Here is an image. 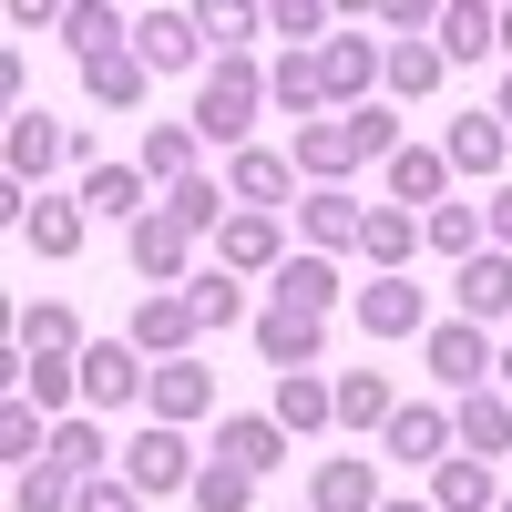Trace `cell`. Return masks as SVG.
<instances>
[{"label":"cell","instance_id":"f907efd6","mask_svg":"<svg viewBox=\"0 0 512 512\" xmlns=\"http://www.w3.org/2000/svg\"><path fill=\"white\" fill-rule=\"evenodd\" d=\"M492 113H502V134H512V72H502V93H492Z\"/></svg>","mask_w":512,"mask_h":512},{"label":"cell","instance_id":"5b68a950","mask_svg":"<svg viewBox=\"0 0 512 512\" xmlns=\"http://www.w3.org/2000/svg\"><path fill=\"white\" fill-rule=\"evenodd\" d=\"M123 256H134V277L164 297V287H185V277H195V226L175 216V205H154V216L123 236Z\"/></svg>","mask_w":512,"mask_h":512},{"label":"cell","instance_id":"7bdbcfd3","mask_svg":"<svg viewBox=\"0 0 512 512\" xmlns=\"http://www.w3.org/2000/svg\"><path fill=\"white\" fill-rule=\"evenodd\" d=\"M195 512H256V472H236V461H216L205 451V472H195V492H185Z\"/></svg>","mask_w":512,"mask_h":512},{"label":"cell","instance_id":"f1b7e54d","mask_svg":"<svg viewBox=\"0 0 512 512\" xmlns=\"http://www.w3.org/2000/svg\"><path fill=\"white\" fill-rule=\"evenodd\" d=\"M82 226H93V216H82V195H31V216H21V246L62 267V256H82Z\"/></svg>","mask_w":512,"mask_h":512},{"label":"cell","instance_id":"30bf717a","mask_svg":"<svg viewBox=\"0 0 512 512\" xmlns=\"http://www.w3.org/2000/svg\"><path fill=\"white\" fill-rule=\"evenodd\" d=\"M123 338H134V349L164 369V359H195V308H185V287H164V297H134V318H123Z\"/></svg>","mask_w":512,"mask_h":512},{"label":"cell","instance_id":"83f0119b","mask_svg":"<svg viewBox=\"0 0 512 512\" xmlns=\"http://www.w3.org/2000/svg\"><path fill=\"white\" fill-rule=\"evenodd\" d=\"M451 441L472 451V461H502V451H512V390H472V400H451Z\"/></svg>","mask_w":512,"mask_h":512},{"label":"cell","instance_id":"9a60e30c","mask_svg":"<svg viewBox=\"0 0 512 512\" xmlns=\"http://www.w3.org/2000/svg\"><path fill=\"white\" fill-rule=\"evenodd\" d=\"M318 62H328V113H359V103H379L369 82H390V52H379L369 31H338Z\"/></svg>","mask_w":512,"mask_h":512},{"label":"cell","instance_id":"8d00e7d4","mask_svg":"<svg viewBox=\"0 0 512 512\" xmlns=\"http://www.w3.org/2000/svg\"><path fill=\"white\" fill-rule=\"evenodd\" d=\"M62 41H72L82 62H103V52H123V41H134V21H123L113 0H72V11H62Z\"/></svg>","mask_w":512,"mask_h":512},{"label":"cell","instance_id":"9c48e42d","mask_svg":"<svg viewBox=\"0 0 512 512\" xmlns=\"http://www.w3.org/2000/svg\"><path fill=\"white\" fill-rule=\"evenodd\" d=\"M205 410H216V369H205V349H195V359H164L154 390H144V420H164V431H195Z\"/></svg>","mask_w":512,"mask_h":512},{"label":"cell","instance_id":"4dcf8cb0","mask_svg":"<svg viewBox=\"0 0 512 512\" xmlns=\"http://www.w3.org/2000/svg\"><path fill=\"white\" fill-rule=\"evenodd\" d=\"M144 175H154L164 195L195 185V175H205V134H195V123H154V134H144Z\"/></svg>","mask_w":512,"mask_h":512},{"label":"cell","instance_id":"277c9868","mask_svg":"<svg viewBox=\"0 0 512 512\" xmlns=\"http://www.w3.org/2000/svg\"><path fill=\"white\" fill-rule=\"evenodd\" d=\"M195 472H205L195 441H185V431H164V420H144V431L123 441V482H134L144 502H154V492H195Z\"/></svg>","mask_w":512,"mask_h":512},{"label":"cell","instance_id":"603a6c76","mask_svg":"<svg viewBox=\"0 0 512 512\" xmlns=\"http://www.w3.org/2000/svg\"><path fill=\"white\" fill-rule=\"evenodd\" d=\"M267 308H297V318H328V308H338V256L297 246L287 267H277V287H267Z\"/></svg>","mask_w":512,"mask_h":512},{"label":"cell","instance_id":"7a4b0ae2","mask_svg":"<svg viewBox=\"0 0 512 512\" xmlns=\"http://www.w3.org/2000/svg\"><path fill=\"white\" fill-rule=\"evenodd\" d=\"M256 113H267V62L256 52H236V62H205V82H195V134L205 144H226V154H246V134H256Z\"/></svg>","mask_w":512,"mask_h":512},{"label":"cell","instance_id":"ba28073f","mask_svg":"<svg viewBox=\"0 0 512 512\" xmlns=\"http://www.w3.org/2000/svg\"><path fill=\"white\" fill-rule=\"evenodd\" d=\"M297 236H308L318 256H359L369 246V205L349 185H308V195H297Z\"/></svg>","mask_w":512,"mask_h":512},{"label":"cell","instance_id":"8fae6325","mask_svg":"<svg viewBox=\"0 0 512 512\" xmlns=\"http://www.w3.org/2000/svg\"><path fill=\"white\" fill-rule=\"evenodd\" d=\"M0 164H11V185L31 195L41 175H52V164H72V123H52V113H11V134H0Z\"/></svg>","mask_w":512,"mask_h":512},{"label":"cell","instance_id":"836d02e7","mask_svg":"<svg viewBox=\"0 0 512 512\" xmlns=\"http://www.w3.org/2000/svg\"><path fill=\"white\" fill-rule=\"evenodd\" d=\"M93 338H82V318L62 308V297H41V308H21V359H82Z\"/></svg>","mask_w":512,"mask_h":512},{"label":"cell","instance_id":"3957f363","mask_svg":"<svg viewBox=\"0 0 512 512\" xmlns=\"http://www.w3.org/2000/svg\"><path fill=\"white\" fill-rule=\"evenodd\" d=\"M492 338L472 328V318H431V338H420V369L441 379V400H472V390H492Z\"/></svg>","mask_w":512,"mask_h":512},{"label":"cell","instance_id":"d4e9b609","mask_svg":"<svg viewBox=\"0 0 512 512\" xmlns=\"http://www.w3.org/2000/svg\"><path fill=\"white\" fill-rule=\"evenodd\" d=\"M451 297H461V318H472V328L512 318V256H502V246H482L472 267H451Z\"/></svg>","mask_w":512,"mask_h":512},{"label":"cell","instance_id":"ffe728a7","mask_svg":"<svg viewBox=\"0 0 512 512\" xmlns=\"http://www.w3.org/2000/svg\"><path fill=\"white\" fill-rule=\"evenodd\" d=\"M451 154L441 144H400L390 154V205H400V216H431V205H451Z\"/></svg>","mask_w":512,"mask_h":512},{"label":"cell","instance_id":"bcb514c9","mask_svg":"<svg viewBox=\"0 0 512 512\" xmlns=\"http://www.w3.org/2000/svg\"><path fill=\"white\" fill-rule=\"evenodd\" d=\"M164 205H175V216H185L195 236H205V226H226V216H236V195H226L216 175H195V185H175V195H164Z\"/></svg>","mask_w":512,"mask_h":512},{"label":"cell","instance_id":"8992f818","mask_svg":"<svg viewBox=\"0 0 512 512\" xmlns=\"http://www.w3.org/2000/svg\"><path fill=\"white\" fill-rule=\"evenodd\" d=\"M144 390H154V359L134 338H93L82 349V410H134Z\"/></svg>","mask_w":512,"mask_h":512},{"label":"cell","instance_id":"681fc988","mask_svg":"<svg viewBox=\"0 0 512 512\" xmlns=\"http://www.w3.org/2000/svg\"><path fill=\"white\" fill-rule=\"evenodd\" d=\"M482 216H492V246H502V256H512V175H502V185H492V205H482Z\"/></svg>","mask_w":512,"mask_h":512},{"label":"cell","instance_id":"d6986e66","mask_svg":"<svg viewBox=\"0 0 512 512\" xmlns=\"http://www.w3.org/2000/svg\"><path fill=\"white\" fill-rule=\"evenodd\" d=\"M256 359H267L277 379H287V369H318V359H328V318H297V308H256Z\"/></svg>","mask_w":512,"mask_h":512},{"label":"cell","instance_id":"f5cc1de1","mask_svg":"<svg viewBox=\"0 0 512 512\" xmlns=\"http://www.w3.org/2000/svg\"><path fill=\"white\" fill-rule=\"evenodd\" d=\"M379 512H431V502H400V492H390V502H379Z\"/></svg>","mask_w":512,"mask_h":512},{"label":"cell","instance_id":"ee69618b","mask_svg":"<svg viewBox=\"0 0 512 512\" xmlns=\"http://www.w3.org/2000/svg\"><path fill=\"white\" fill-rule=\"evenodd\" d=\"M72 502H82V482H72V472H52V461L11 472V512H72Z\"/></svg>","mask_w":512,"mask_h":512},{"label":"cell","instance_id":"d590c367","mask_svg":"<svg viewBox=\"0 0 512 512\" xmlns=\"http://www.w3.org/2000/svg\"><path fill=\"white\" fill-rule=\"evenodd\" d=\"M369 277H410V256H420V216H400V205H369Z\"/></svg>","mask_w":512,"mask_h":512},{"label":"cell","instance_id":"ac0fdd59","mask_svg":"<svg viewBox=\"0 0 512 512\" xmlns=\"http://www.w3.org/2000/svg\"><path fill=\"white\" fill-rule=\"evenodd\" d=\"M297 185H308V175H297L287 154H267V144H246V154L226 164V195L246 205V216H277V205H297Z\"/></svg>","mask_w":512,"mask_h":512},{"label":"cell","instance_id":"60d3db41","mask_svg":"<svg viewBox=\"0 0 512 512\" xmlns=\"http://www.w3.org/2000/svg\"><path fill=\"white\" fill-rule=\"evenodd\" d=\"M441 41H390V103H420V93H441Z\"/></svg>","mask_w":512,"mask_h":512},{"label":"cell","instance_id":"4fadbf2b","mask_svg":"<svg viewBox=\"0 0 512 512\" xmlns=\"http://www.w3.org/2000/svg\"><path fill=\"white\" fill-rule=\"evenodd\" d=\"M441 154H451V175H461V185H502V154H512V134H502V113H492V103H472V113H451Z\"/></svg>","mask_w":512,"mask_h":512},{"label":"cell","instance_id":"b9f144b4","mask_svg":"<svg viewBox=\"0 0 512 512\" xmlns=\"http://www.w3.org/2000/svg\"><path fill=\"white\" fill-rule=\"evenodd\" d=\"M185 308H195V328L216 338V328H236L246 318V287L226 277V267H205V277H185Z\"/></svg>","mask_w":512,"mask_h":512},{"label":"cell","instance_id":"7c38bea8","mask_svg":"<svg viewBox=\"0 0 512 512\" xmlns=\"http://www.w3.org/2000/svg\"><path fill=\"white\" fill-rule=\"evenodd\" d=\"M379 451L410 461V472H441V461L461 451V441H451V400H400V420L379 431Z\"/></svg>","mask_w":512,"mask_h":512},{"label":"cell","instance_id":"cb8c5ba5","mask_svg":"<svg viewBox=\"0 0 512 512\" xmlns=\"http://www.w3.org/2000/svg\"><path fill=\"white\" fill-rule=\"evenodd\" d=\"M216 461H236V472H256V482H267L277 461H287L277 410H236V420H216Z\"/></svg>","mask_w":512,"mask_h":512},{"label":"cell","instance_id":"f546056e","mask_svg":"<svg viewBox=\"0 0 512 512\" xmlns=\"http://www.w3.org/2000/svg\"><path fill=\"white\" fill-rule=\"evenodd\" d=\"M52 472H72V482H103V472H113V441H103V420H93V410L52 420Z\"/></svg>","mask_w":512,"mask_h":512},{"label":"cell","instance_id":"7dc6e473","mask_svg":"<svg viewBox=\"0 0 512 512\" xmlns=\"http://www.w3.org/2000/svg\"><path fill=\"white\" fill-rule=\"evenodd\" d=\"M369 21H379V31H400V41H441V11H431V0H379Z\"/></svg>","mask_w":512,"mask_h":512},{"label":"cell","instance_id":"44dd1931","mask_svg":"<svg viewBox=\"0 0 512 512\" xmlns=\"http://www.w3.org/2000/svg\"><path fill=\"white\" fill-rule=\"evenodd\" d=\"M267 410H277V431H287V441H318V431H338V379H318V369H287Z\"/></svg>","mask_w":512,"mask_h":512},{"label":"cell","instance_id":"c3c4849f","mask_svg":"<svg viewBox=\"0 0 512 512\" xmlns=\"http://www.w3.org/2000/svg\"><path fill=\"white\" fill-rule=\"evenodd\" d=\"M72 512H144V492L123 482V472H103V482H82V502Z\"/></svg>","mask_w":512,"mask_h":512},{"label":"cell","instance_id":"4316f807","mask_svg":"<svg viewBox=\"0 0 512 512\" xmlns=\"http://www.w3.org/2000/svg\"><path fill=\"white\" fill-rule=\"evenodd\" d=\"M379 502H390V492H379V472L359 451H328L318 482H308V512H379Z\"/></svg>","mask_w":512,"mask_h":512},{"label":"cell","instance_id":"5bb4252c","mask_svg":"<svg viewBox=\"0 0 512 512\" xmlns=\"http://www.w3.org/2000/svg\"><path fill=\"white\" fill-rule=\"evenodd\" d=\"M72 195H82V216H103V226H123V236L154 216V175H144V164H93Z\"/></svg>","mask_w":512,"mask_h":512},{"label":"cell","instance_id":"484cf974","mask_svg":"<svg viewBox=\"0 0 512 512\" xmlns=\"http://www.w3.org/2000/svg\"><path fill=\"white\" fill-rule=\"evenodd\" d=\"M420 502H431V512H502V472H492V461H472V451H451Z\"/></svg>","mask_w":512,"mask_h":512},{"label":"cell","instance_id":"d6a6232c","mask_svg":"<svg viewBox=\"0 0 512 512\" xmlns=\"http://www.w3.org/2000/svg\"><path fill=\"white\" fill-rule=\"evenodd\" d=\"M390 420H400L390 369H349V379H338V431H390Z\"/></svg>","mask_w":512,"mask_h":512},{"label":"cell","instance_id":"ab89813d","mask_svg":"<svg viewBox=\"0 0 512 512\" xmlns=\"http://www.w3.org/2000/svg\"><path fill=\"white\" fill-rule=\"evenodd\" d=\"M492 52H502V11H472V0L441 11V62H492Z\"/></svg>","mask_w":512,"mask_h":512},{"label":"cell","instance_id":"9f6ffc18","mask_svg":"<svg viewBox=\"0 0 512 512\" xmlns=\"http://www.w3.org/2000/svg\"><path fill=\"white\" fill-rule=\"evenodd\" d=\"M297 512H308V502H297Z\"/></svg>","mask_w":512,"mask_h":512},{"label":"cell","instance_id":"e575fe53","mask_svg":"<svg viewBox=\"0 0 512 512\" xmlns=\"http://www.w3.org/2000/svg\"><path fill=\"white\" fill-rule=\"evenodd\" d=\"M144 52H103V62H82V93H93V113H134L144 103Z\"/></svg>","mask_w":512,"mask_h":512},{"label":"cell","instance_id":"e0dca14e","mask_svg":"<svg viewBox=\"0 0 512 512\" xmlns=\"http://www.w3.org/2000/svg\"><path fill=\"white\" fill-rule=\"evenodd\" d=\"M216 267H226V277H277V267H287V226L236 205V216L216 226Z\"/></svg>","mask_w":512,"mask_h":512},{"label":"cell","instance_id":"db71d44e","mask_svg":"<svg viewBox=\"0 0 512 512\" xmlns=\"http://www.w3.org/2000/svg\"><path fill=\"white\" fill-rule=\"evenodd\" d=\"M502 52H512V11H502Z\"/></svg>","mask_w":512,"mask_h":512},{"label":"cell","instance_id":"816d5d0a","mask_svg":"<svg viewBox=\"0 0 512 512\" xmlns=\"http://www.w3.org/2000/svg\"><path fill=\"white\" fill-rule=\"evenodd\" d=\"M492 390H512V349H502V359H492Z\"/></svg>","mask_w":512,"mask_h":512},{"label":"cell","instance_id":"74e56055","mask_svg":"<svg viewBox=\"0 0 512 512\" xmlns=\"http://www.w3.org/2000/svg\"><path fill=\"white\" fill-rule=\"evenodd\" d=\"M21 400H31L41 420H72V400H82V359H21Z\"/></svg>","mask_w":512,"mask_h":512},{"label":"cell","instance_id":"f6af8a7d","mask_svg":"<svg viewBox=\"0 0 512 512\" xmlns=\"http://www.w3.org/2000/svg\"><path fill=\"white\" fill-rule=\"evenodd\" d=\"M195 21H205V52H216V62H236L246 41L267 31V11H246V0H216V11H195Z\"/></svg>","mask_w":512,"mask_h":512},{"label":"cell","instance_id":"f35d334b","mask_svg":"<svg viewBox=\"0 0 512 512\" xmlns=\"http://www.w3.org/2000/svg\"><path fill=\"white\" fill-rule=\"evenodd\" d=\"M0 461H11V472H31V461H52V420H41L21 390L0 400Z\"/></svg>","mask_w":512,"mask_h":512},{"label":"cell","instance_id":"2e32d148","mask_svg":"<svg viewBox=\"0 0 512 512\" xmlns=\"http://www.w3.org/2000/svg\"><path fill=\"white\" fill-rule=\"evenodd\" d=\"M134 52H144V72H195V62H216L195 11H134Z\"/></svg>","mask_w":512,"mask_h":512},{"label":"cell","instance_id":"52a82bcc","mask_svg":"<svg viewBox=\"0 0 512 512\" xmlns=\"http://www.w3.org/2000/svg\"><path fill=\"white\" fill-rule=\"evenodd\" d=\"M359 338H431V287L420 277H369L359 287Z\"/></svg>","mask_w":512,"mask_h":512},{"label":"cell","instance_id":"7402d4cb","mask_svg":"<svg viewBox=\"0 0 512 512\" xmlns=\"http://www.w3.org/2000/svg\"><path fill=\"white\" fill-rule=\"evenodd\" d=\"M267 103H277L287 123H328V62H318V52H277V62H267Z\"/></svg>","mask_w":512,"mask_h":512},{"label":"cell","instance_id":"6da1fadb","mask_svg":"<svg viewBox=\"0 0 512 512\" xmlns=\"http://www.w3.org/2000/svg\"><path fill=\"white\" fill-rule=\"evenodd\" d=\"M400 154V113L390 103H359V113H328V123H297L287 134V164L308 185H349L359 164H390Z\"/></svg>","mask_w":512,"mask_h":512},{"label":"cell","instance_id":"1f68e13d","mask_svg":"<svg viewBox=\"0 0 512 512\" xmlns=\"http://www.w3.org/2000/svg\"><path fill=\"white\" fill-rule=\"evenodd\" d=\"M420 246L451 256V267H472V256L492 246V216H482V205H431V216H420Z\"/></svg>","mask_w":512,"mask_h":512},{"label":"cell","instance_id":"11a10c76","mask_svg":"<svg viewBox=\"0 0 512 512\" xmlns=\"http://www.w3.org/2000/svg\"><path fill=\"white\" fill-rule=\"evenodd\" d=\"M502 512H512V492H502Z\"/></svg>","mask_w":512,"mask_h":512}]
</instances>
